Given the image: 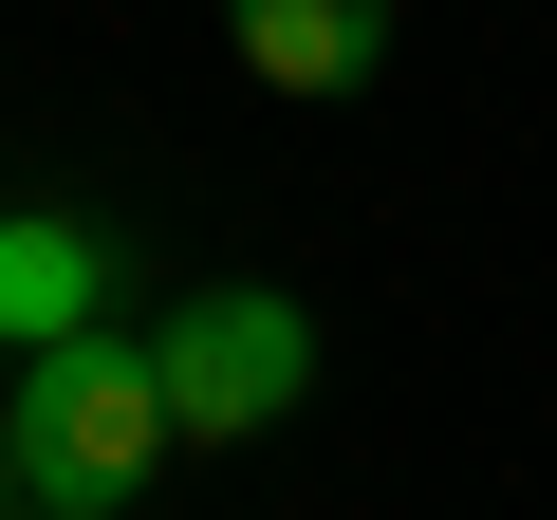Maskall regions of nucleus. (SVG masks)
Returning <instances> with one entry per match:
<instances>
[{
  "instance_id": "nucleus-1",
  "label": "nucleus",
  "mask_w": 557,
  "mask_h": 520,
  "mask_svg": "<svg viewBox=\"0 0 557 520\" xmlns=\"http://www.w3.org/2000/svg\"><path fill=\"white\" fill-rule=\"evenodd\" d=\"M0 409H20V483H57V502H131L149 446H186L149 335H57V354H20V391H0Z\"/></svg>"
},
{
  "instance_id": "nucleus-2",
  "label": "nucleus",
  "mask_w": 557,
  "mask_h": 520,
  "mask_svg": "<svg viewBox=\"0 0 557 520\" xmlns=\"http://www.w3.org/2000/svg\"><path fill=\"white\" fill-rule=\"evenodd\" d=\"M149 372H168V428L186 446H260V428H298V391H317V317L260 298V280H205V298L149 317Z\"/></svg>"
},
{
  "instance_id": "nucleus-3",
  "label": "nucleus",
  "mask_w": 557,
  "mask_h": 520,
  "mask_svg": "<svg viewBox=\"0 0 557 520\" xmlns=\"http://www.w3.org/2000/svg\"><path fill=\"white\" fill-rule=\"evenodd\" d=\"M57 335H112V242L75 205H0V354H57Z\"/></svg>"
},
{
  "instance_id": "nucleus-4",
  "label": "nucleus",
  "mask_w": 557,
  "mask_h": 520,
  "mask_svg": "<svg viewBox=\"0 0 557 520\" xmlns=\"http://www.w3.org/2000/svg\"><path fill=\"white\" fill-rule=\"evenodd\" d=\"M223 38H242L260 94H354L391 57V0H223Z\"/></svg>"
},
{
  "instance_id": "nucleus-5",
  "label": "nucleus",
  "mask_w": 557,
  "mask_h": 520,
  "mask_svg": "<svg viewBox=\"0 0 557 520\" xmlns=\"http://www.w3.org/2000/svg\"><path fill=\"white\" fill-rule=\"evenodd\" d=\"M20 520H112V502H57V483H20Z\"/></svg>"
},
{
  "instance_id": "nucleus-6",
  "label": "nucleus",
  "mask_w": 557,
  "mask_h": 520,
  "mask_svg": "<svg viewBox=\"0 0 557 520\" xmlns=\"http://www.w3.org/2000/svg\"><path fill=\"white\" fill-rule=\"evenodd\" d=\"M0 520H20V409H0Z\"/></svg>"
}]
</instances>
